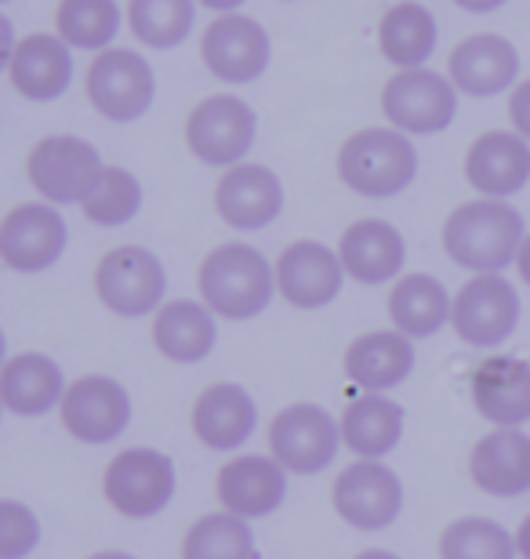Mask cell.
Here are the masks:
<instances>
[{"instance_id": "ac0fdd59", "label": "cell", "mask_w": 530, "mask_h": 559, "mask_svg": "<svg viewBox=\"0 0 530 559\" xmlns=\"http://www.w3.org/2000/svg\"><path fill=\"white\" fill-rule=\"evenodd\" d=\"M469 396L494 429H523L530 421V364L520 356H487L472 367Z\"/></svg>"}, {"instance_id": "e0dca14e", "label": "cell", "mask_w": 530, "mask_h": 559, "mask_svg": "<svg viewBox=\"0 0 530 559\" xmlns=\"http://www.w3.org/2000/svg\"><path fill=\"white\" fill-rule=\"evenodd\" d=\"M287 468L273 454H236L219 473V501L240 520H266L287 501Z\"/></svg>"}, {"instance_id": "f546056e", "label": "cell", "mask_w": 530, "mask_h": 559, "mask_svg": "<svg viewBox=\"0 0 530 559\" xmlns=\"http://www.w3.org/2000/svg\"><path fill=\"white\" fill-rule=\"evenodd\" d=\"M389 317L392 331L408 334L411 342L433 338L455 317V298L447 295V287L428 273H408L392 284L389 295Z\"/></svg>"}, {"instance_id": "30bf717a", "label": "cell", "mask_w": 530, "mask_h": 559, "mask_svg": "<svg viewBox=\"0 0 530 559\" xmlns=\"http://www.w3.org/2000/svg\"><path fill=\"white\" fill-rule=\"evenodd\" d=\"M156 98L153 66L131 48H109L87 70V103L113 124H131L150 114Z\"/></svg>"}, {"instance_id": "4fadbf2b", "label": "cell", "mask_w": 530, "mask_h": 559, "mask_svg": "<svg viewBox=\"0 0 530 559\" xmlns=\"http://www.w3.org/2000/svg\"><path fill=\"white\" fill-rule=\"evenodd\" d=\"M59 415L73 440H81L87 447H106L128 432L134 407H131V393L117 378L84 374L70 385Z\"/></svg>"}, {"instance_id": "f1b7e54d", "label": "cell", "mask_w": 530, "mask_h": 559, "mask_svg": "<svg viewBox=\"0 0 530 559\" xmlns=\"http://www.w3.org/2000/svg\"><path fill=\"white\" fill-rule=\"evenodd\" d=\"M403 429H408V411L386 393H364L342 411V443L364 462H381L397 451Z\"/></svg>"}, {"instance_id": "8d00e7d4", "label": "cell", "mask_w": 530, "mask_h": 559, "mask_svg": "<svg viewBox=\"0 0 530 559\" xmlns=\"http://www.w3.org/2000/svg\"><path fill=\"white\" fill-rule=\"evenodd\" d=\"M40 545V520L15 498L0 501V559H26Z\"/></svg>"}, {"instance_id": "60d3db41", "label": "cell", "mask_w": 530, "mask_h": 559, "mask_svg": "<svg viewBox=\"0 0 530 559\" xmlns=\"http://www.w3.org/2000/svg\"><path fill=\"white\" fill-rule=\"evenodd\" d=\"M197 4H204L211 11H222V15H236V8H244L247 0H197Z\"/></svg>"}, {"instance_id": "83f0119b", "label": "cell", "mask_w": 530, "mask_h": 559, "mask_svg": "<svg viewBox=\"0 0 530 559\" xmlns=\"http://www.w3.org/2000/svg\"><path fill=\"white\" fill-rule=\"evenodd\" d=\"M153 345L178 367L204 364L219 345V317L193 298H175L153 317Z\"/></svg>"}, {"instance_id": "9c48e42d", "label": "cell", "mask_w": 530, "mask_h": 559, "mask_svg": "<svg viewBox=\"0 0 530 559\" xmlns=\"http://www.w3.org/2000/svg\"><path fill=\"white\" fill-rule=\"evenodd\" d=\"M258 117L255 109L236 95H211L186 120V145L200 164L236 167L255 150Z\"/></svg>"}, {"instance_id": "e575fe53", "label": "cell", "mask_w": 530, "mask_h": 559, "mask_svg": "<svg viewBox=\"0 0 530 559\" xmlns=\"http://www.w3.org/2000/svg\"><path fill=\"white\" fill-rule=\"evenodd\" d=\"M81 211L92 226H103V229L128 226V222L139 218V211H142L139 175H131L128 167H106V171L98 175L95 189L81 204Z\"/></svg>"}, {"instance_id": "f35d334b", "label": "cell", "mask_w": 530, "mask_h": 559, "mask_svg": "<svg viewBox=\"0 0 530 559\" xmlns=\"http://www.w3.org/2000/svg\"><path fill=\"white\" fill-rule=\"evenodd\" d=\"M455 4L472 11V15H491V11H498L502 4H509V0H455Z\"/></svg>"}, {"instance_id": "3957f363", "label": "cell", "mask_w": 530, "mask_h": 559, "mask_svg": "<svg viewBox=\"0 0 530 559\" xmlns=\"http://www.w3.org/2000/svg\"><path fill=\"white\" fill-rule=\"evenodd\" d=\"M338 178L367 200L400 197L419 178V150L397 128H364L338 150Z\"/></svg>"}, {"instance_id": "277c9868", "label": "cell", "mask_w": 530, "mask_h": 559, "mask_svg": "<svg viewBox=\"0 0 530 559\" xmlns=\"http://www.w3.org/2000/svg\"><path fill=\"white\" fill-rule=\"evenodd\" d=\"M178 468L156 447H128L106 465L103 495L123 520H153L175 501Z\"/></svg>"}, {"instance_id": "6da1fadb", "label": "cell", "mask_w": 530, "mask_h": 559, "mask_svg": "<svg viewBox=\"0 0 530 559\" xmlns=\"http://www.w3.org/2000/svg\"><path fill=\"white\" fill-rule=\"evenodd\" d=\"M527 240L523 215L505 200H469L444 222V251L461 270L487 276L516 265Z\"/></svg>"}, {"instance_id": "ba28073f", "label": "cell", "mask_w": 530, "mask_h": 559, "mask_svg": "<svg viewBox=\"0 0 530 559\" xmlns=\"http://www.w3.org/2000/svg\"><path fill=\"white\" fill-rule=\"evenodd\" d=\"M523 317L520 290L502 273L472 276L455 295V317L450 328L472 349H498L516 334Z\"/></svg>"}, {"instance_id": "1f68e13d", "label": "cell", "mask_w": 530, "mask_h": 559, "mask_svg": "<svg viewBox=\"0 0 530 559\" xmlns=\"http://www.w3.org/2000/svg\"><path fill=\"white\" fill-rule=\"evenodd\" d=\"M120 8L117 0H62L55 11V29L70 48L81 51H109L120 33Z\"/></svg>"}, {"instance_id": "cb8c5ba5", "label": "cell", "mask_w": 530, "mask_h": 559, "mask_svg": "<svg viewBox=\"0 0 530 559\" xmlns=\"http://www.w3.org/2000/svg\"><path fill=\"white\" fill-rule=\"evenodd\" d=\"M11 87L30 103H55L73 81V48L59 33H30L8 62Z\"/></svg>"}, {"instance_id": "ab89813d", "label": "cell", "mask_w": 530, "mask_h": 559, "mask_svg": "<svg viewBox=\"0 0 530 559\" xmlns=\"http://www.w3.org/2000/svg\"><path fill=\"white\" fill-rule=\"evenodd\" d=\"M516 549H520L523 559H530V512L523 516L520 527H516Z\"/></svg>"}, {"instance_id": "7c38bea8", "label": "cell", "mask_w": 530, "mask_h": 559, "mask_svg": "<svg viewBox=\"0 0 530 559\" xmlns=\"http://www.w3.org/2000/svg\"><path fill=\"white\" fill-rule=\"evenodd\" d=\"M381 114L403 135H439L458 117V87L433 70H403L381 92Z\"/></svg>"}, {"instance_id": "74e56055", "label": "cell", "mask_w": 530, "mask_h": 559, "mask_svg": "<svg viewBox=\"0 0 530 559\" xmlns=\"http://www.w3.org/2000/svg\"><path fill=\"white\" fill-rule=\"evenodd\" d=\"M509 120H513L516 135H523V139L530 142V81H523V84H516V87H513Z\"/></svg>"}, {"instance_id": "2e32d148", "label": "cell", "mask_w": 530, "mask_h": 559, "mask_svg": "<svg viewBox=\"0 0 530 559\" xmlns=\"http://www.w3.org/2000/svg\"><path fill=\"white\" fill-rule=\"evenodd\" d=\"M345 287V265L320 240H295L276 262V290L291 309H327Z\"/></svg>"}, {"instance_id": "9a60e30c", "label": "cell", "mask_w": 530, "mask_h": 559, "mask_svg": "<svg viewBox=\"0 0 530 559\" xmlns=\"http://www.w3.org/2000/svg\"><path fill=\"white\" fill-rule=\"evenodd\" d=\"M200 59H204L208 73L219 76L222 84H255L269 70L273 40L262 29V22L247 15H222L204 29Z\"/></svg>"}, {"instance_id": "836d02e7", "label": "cell", "mask_w": 530, "mask_h": 559, "mask_svg": "<svg viewBox=\"0 0 530 559\" xmlns=\"http://www.w3.org/2000/svg\"><path fill=\"white\" fill-rule=\"evenodd\" d=\"M128 26L145 48L167 51L197 26V0H131Z\"/></svg>"}, {"instance_id": "44dd1931", "label": "cell", "mask_w": 530, "mask_h": 559, "mask_svg": "<svg viewBox=\"0 0 530 559\" xmlns=\"http://www.w3.org/2000/svg\"><path fill=\"white\" fill-rule=\"evenodd\" d=\"M466 182L487 200H509L530 182V142L516 131H487L466 153Z\"/></svg>"}, {"instance_id": "d6986e66", "label": "cell", "mask_w": 530, "mask_h": 559, "mask_svg": "<svg viewBox=\"0 0 530 559\" xmlns=\"http://www.w3.org/2000/svg\"><path fill=\"white\" fill-rule=\"evenodd\" d=\"M214 207L225 226L258 233L273 226L284 211V182L266 164H236L214 189Z\"/></svg>"}, {"instance_id": "52a82bcc", "label": "cell", "mask_w": 530, "mask_h": 559, "mask_svg": "<svg viewBox=\"0 0 530 559\" xmlns=\"http://www.w3.org/2000/svg\"><path fill=\"white\" fill-rule=\"evenodd\" d=\"M342 447V418L320 404H291L269 425V454L291 476L323 473Z\"/></svg>"}, {"instance_id": "d590c367", "label": "cell", "mask_w": 530, "mask_h": 559, "mask_svg": "<svg viewBox=\"0 0 530 559\" xmlns=\"http://www.w3.org/2000/svg\"><path fill=\"white\" fill-rule=\"evenodd\" d=\"M516 556H520L516 534L483 516L455 520L439 534V559H516Z\"/></svg>"}, {"instance_id": "8fae6325", "label": "cell", "mask_w": 530, "mask_h": 559, "mask_svg": "<svg viewBox=\"0 0 530 559\" xmlns=\"http://www.w3.org/2000/svg\"><path fill=\"white\" fill-rule=\"evenodd\" d=\"M331 501L342 523H349L353 531L375 534L400 520L408 490H403L400 476L386 462H364V457H356L353 465L338 473Z\"/></svg>"}, {"instance_id": "7a4b0ae2", "label": "cell", "mask_w": 530, "mask_h": 559, "mask_svg": "<svg viewBox=\"0 0 530 559\" xmlns=\"http://www.w3.org/2000/svg\"><path fill=\"white\" fill-rule=\"evenodd\" d=\"M200 301L222 320L244 323L273 306L276 265L251 243H222L214 248L197 273Z\"/></svg>"}, {"instance_id": "8992f818", "label": "cell", "mask_w": 530, "mask_h": 559, "mask_svg": "<svg viewBox=\"0 0 530 559\" xmlns=\"http://www.w3.org/2000/svg\"><path fill=\"white\" fill-rule=\"evenodd\" d=\"M106 171L103 156L87 139L48 135L30 150L26 175L30 186L44 197V204H76L81 207L95 189L98 175Z\"/></svg>"}, {"instance_id": "b9f144b4", "label": "cell", "mask_w": 530, "mask_h": 559, "mask_svg": "<svg viewBox=\"0 0 530 559\" xmlns=\"http://www.w3.org/2000/svg\"><path fill=\"white\" fill-rule=\"evenodd\" d=\"M516 270H520V280L530 287V233H527V240L520 248V259H516Z\"/></svg>"}, {"instance_id": "d6a6232c", "label": "cell", "mask_w": 530, "mask_h": 559, "mask_svg": "<svg viewBox=\"0 0 530 559\" xmlns=\"http://www.w3.org/2000/svg\"><path fill=\"white\" fill-rule=\"evenodd\" d=\"M182 559H258L251 520L233 512H208L182 538Z\"/></svg>"}, {"instance_id": "5b68a950", "label": "cell", "mask_w": 530, "mask_h": 559, "mask_svg": "<svg viewBox=\"0 0 530 559\" xmlns=\"http://www.w3.org/2000/svg\"><path fill=\"white\" fill-rule=\"evenodd\" d=\"M95 290L109 312L123 320H139L167 306V270L150 248L123 243V248L103 254L95 270Z\"/></svg>"}, {"instance_id": "603a6c76", "label": "cell", "mask_w": 530, "mask_h": 559, "mask_svg": "<svg viewBox=\"0 0 530 559\" xmlns=\"http://www.w3.org/2000/svg\"><path fill=\"white\" fill-rule=\"evenodd\" d=\"M258 429V404L244 385H208L193 404V436L214 454H229L251 440Z\"/></svg>"}, {"instance_id": "7bdbcfd3", "label": "cell", "mask_w": 530, "mask_h": 559, "mask_svg": "<svg viewBox=\"0 0 530 559\" xmlns=\"http://www.w3.org/2000/svg\"><path fill=\"white\" fill-rule=\"evenodd\" d=\"M353 559H400L397 552H389V549H367V552H360Z\"/></svg>"}, {"instance_id": "7402d4cb", "label": "cell", "mask_w": 530, "mask_h": 559, "mask_svg": "<svg viewBox=\"0 0 530 559\" xmlns=\"http://www.w3.org/2000/svg\"><path fill=\"white\" fill-rule=\"evenodd\" d=\"M450 81L472 98H494L520 81V51L498 33H476L450 51Z\"/></svg>"}, {"instance_id": "4dcf8cb0", "label": "cell", "mask_w": 530, "mask_h": 559, "mask_svg": "<svg viewBox=\"0 0 530 559\" xmlns=\"http://www.w3.org/2000/svg\"><path fill=\"white\" fill-rule=\"evenodd\" d=\"M439 26L436 15L419 0L392 4L378 22V48L381 59H389L397 70H425V62L436 55Z\"/></svg>"}, {"instance_id": "4316f807", "label": "cell", "mask_w": 530, "mask_h": 559, "mask_svg": "<svg viewBox=\"0 0 530 559\" xmlns=\"http://www.w3.org/2000/svg\"><path fill=\"white\" fill-rule=\"evenodd\" d=\"M66 374L48 353H15L0 371V404L19 418H44L62 407Z\"/></svg>"}, {"instance_id": "ee69618b", "label": "cell", "mask_w": 530, "mask_h": 559, "mask_svg": "<svg viewBox=\"0 0 530 559\" xmlns=\"http://www.w3.org/2000/svg\"><path fill=\"white\" fill-rule=\"evenodd\" d=\"M87 559H139V556L120 552V549H106V552H95V556H87Z\"/></svg>"}, {"instance_id": "484cf974", "label": "cell", "mask_w": 530, "mask_h": 559, "mask_svg": "<svg viewBox=\"0 0 530 559\" xmlns=\"http://www.w3.org/2000/svg\"><path fill=\"white\" fill-rule=\"evenodd\" d=\"M419 353L400 331H367L345 349V374L364 393H392L414 374Z\"/></svg>"}, {"instance_id": "5bb4252c", "label": "cell", "mask_w": 530, "mask_h": 559, "mask_svg": "<svg viewBox=\"0 0 530 559\" xmlns=\"http://www.w3.org/2000/svg\"><path fill=\"white\" fill-rule=\"evenodd\" d=\"M70 226L55 204H19L0 222V259L15 273H48L66 254Z\"/></svg>"}, {"instance_id": "d4e9b609", "label": "cell", "mask_w": 530, "mask_h": 559, "mask_svg": "<svg viewBox=\"0 0 530 559\" xmlns=\"http://www.w3.org/2000/svg\"><path fill=\"white\" fill-rule=\"evenodd\" d=\"M469 476L491 498L530 495V432L491 429L469 454Z\"/></svg>"}, {"instance_id": "ffe728a7", "label": "cell", "mask_w": 530, "mask_h": 559, "mask_svg": "<svg viewBox=\"0 0 530 559\" xmlns=\"http://www.w3.org/2000/svg\"><path fill=\"white\" fill-rule=\"evenodd\" d=\"M338 259L345 265V276L356 280V284H392V280L403 276V265H408V240L392 222L360 218L338 240Z\"/></svg>"}]
</instances>
